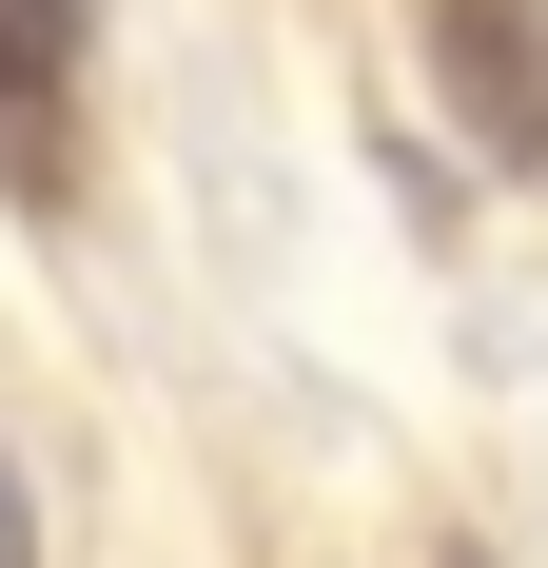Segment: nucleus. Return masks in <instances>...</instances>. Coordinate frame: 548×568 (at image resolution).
<instances>
[{
	"instance_id": "7ed1b4c3",
	"label": "nucleus",
	"mask_w": 548,
	"mask_h": 568,
	"mask_svg": "<svg viewBox=\"0 0 548 568\" xmlns=\"http://www.w3.org/2000/svg\"><path fill=\"white\" fill-rule=\"evenodd\" d=\"M0 568H40V490H20V452H0Z\"/></svg>"
},
{
	"instance_id": "20e7f679",
	"label": "nucleus",
	"mask_w": 548,
	"mask_h": 568,
	"mask_svg": "<svg viewBox=\"0 0 548 568\" xmlns=\"http://www.w3.org/2000/svg\"><path fill=\"white\" fill-rule=\"evenodd\" d=\"M432 568H490V549H432Z\"/></svg>"
},
{
	"instance_id": "f03ea898",
	"label": "nucleus",
	"mask_w": 548,
	"mask_h": 568,
	"mask_svg": "<svg viewBox=\"0 0 548 568\" xmlns=\"http://www.w3.org/2000/svg\"><path fill=\"white\" fill-rule=\"evenodd\" d=\"M99 59V0H0V138L59 158V79Z\"/></svg>"
},
{
	"instance_id": "f257e3e1",
	"label": "nucleus",
	"mask_w": 548,
	"mask_h": 568,
	"mask_svg": "<svg viewBox=\"0 0 548 568\" xmlns=\"http://www.w3.org/2000/svg\"><path fill=\"white\" fill-rule=\"evenodd\" d=\"M412 40H432V99L470 118L509 176H548V0H432Z\"/></svg>"
}]
</instances>
